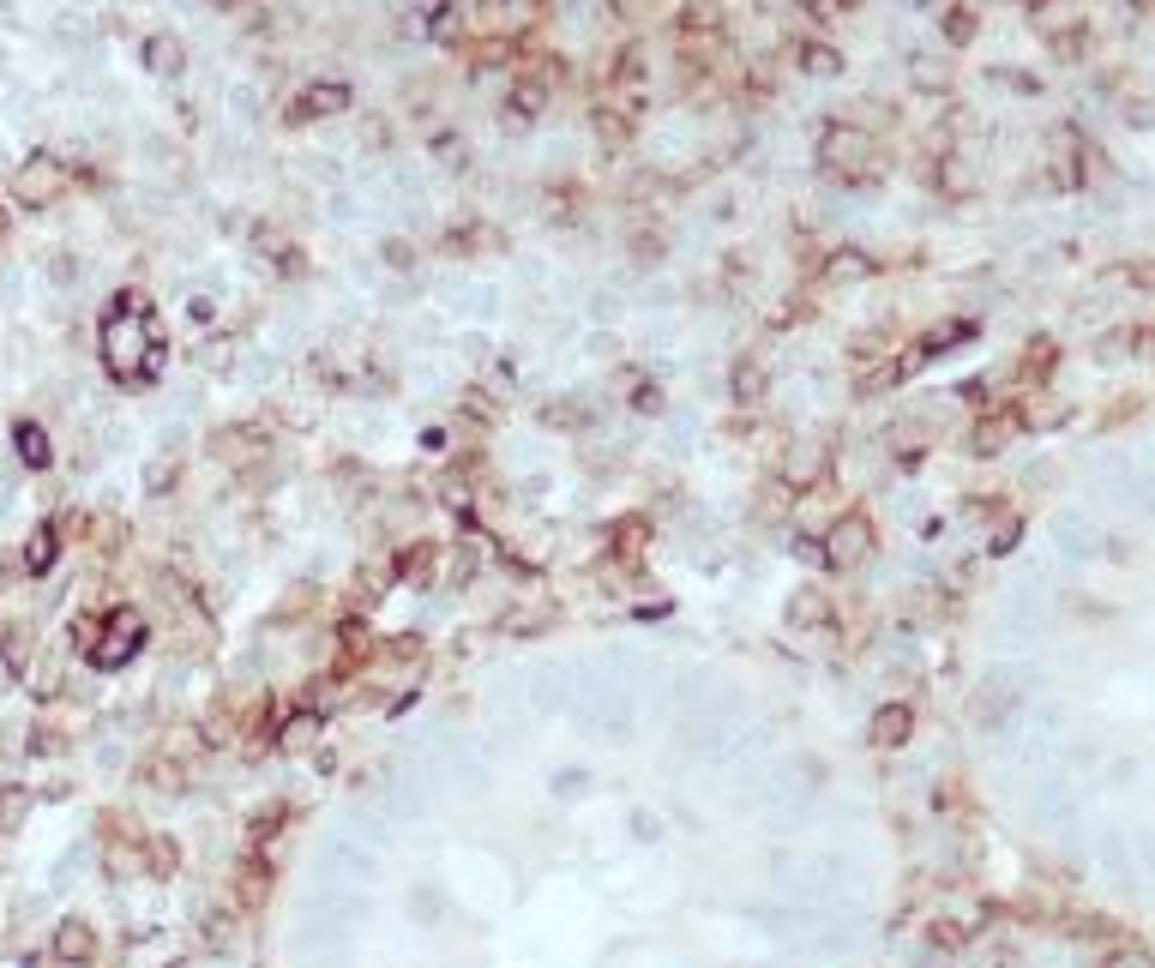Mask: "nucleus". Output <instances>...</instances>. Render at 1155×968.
Listing matches in <instances>:
<instances>
[{
  "mask_svg": "<svg viewBox=\"0 0 1155 968\" xmlns=\"http://www.w3.org/2000/svg\"><path fill=\"white\" fill-rule=\"evenodd\" d=\"M31 650H37V632L31 625H0V662H7V674H31Z\"/></svg>",
  "mask_w": 1155,
  "mask_h": 968,
  "instance_id": "4468645a",
  "label": "nucleus"
},
{
  "mask_svg": "<svg viewBox=\"0 0 1155 968\" xmlns=\"http://www.w3.org/2000/svg\"><path fill=\"white\" fill-rule=\"evenodd\" d=\"M349 109V85H337V79H319V85H307L302 102L289 109V121H325V115H344Z\"/></svg>",
  "mask_w": 1155,
  "mask_h": 968,
  "instance_id": "9b49d317",
  "label": "nucleus"
},
{
  "mask_svg": "<svg viewBox=\"0 0 1155 968\" xmlns=\"http://www.w3.org/2000/svg\"><path fill=\"white\" fill-rule=\"evenodd\" d=\"M590 121H596V139L609 145V151H620V145L632 139V115H626V109H614V102H602V109L590 115Z\"/></svg>",
  "mask_w": 1155,
  "mask_h": 968,
  "instance_id": "6ab92c4d",
  "label": "nucleus"
},
{
  "mask_svg": "<svg viewBox=\"0 0 1155 968\" xmlns=\"http://www.w3.org/2000/svg\"><path fill=\"white\" fill-rule=\"evenodd\" d=\"M909 374V362H879V367H861V374H855V392L861 397H872V392H891V385Z\"/></svg>",
  "mask_w": 1155,
  "mask_h": 968,
  "instance_id": "4be33fe9",
  "label": "nucleus"
},
{
  "mask_svg": "<svg viewBox=\"0 0 1155 968\" xmlns=\"http://www.w3.org/2000/svg\"><path fill=\"white\" fill-rule=\"evenodd\" d=\"M872 547H879V530H872V517H867V512H842V517H831V530H825L819 554H825V565H831V572H855V565L872 560Z\"/></svg>",
  "mask_w": 1155,
  "mask_h": 968,
  "instance_id": "f03ea898",
  "label": "nucleus"
},
{
  "mask_svg": "<svg viewBox=\"0 0 1155 968\" xmlns=\"http://www.w3.org/2000/svg\"><path fill=\"white\" fill-rule=\"evenodd\" d=\"M72 644H79L85 656H97V644H102V614H79V620H72Z\"/></svg>",
  "mask_w": 1155,
  "mask_h": 968,
  "instance_id": "bb28decb",
  "label": "nucleus"
},
{
  "mask_svg": "<svg viewBox=\"0 0 1155 968\" xmlns=\"http://www.w3.org/2000/svg\"><path fill=\"white\" fill-rule=\"evenodd\" d=\"M314 734H319V710H295V717H284L272 728V747L277 752H302V747H314Z\"/></svg>",
  "mask_w": 1155,
  "mask_h": 968,
  "instance_id": "2eb2a0df",
  "label": "nucleus"
},
{
  "mask_svg": "<svg viewBox=\"0 0 1155 968\" xmlns=\"http://www.w3.org/2000/svg\"><path fill=\"white\" fill-rule=\"evenodd\" d=\"M12 439H19V457H24V464H31V470H49L55 445H49V434H42L37 422H19V434H12Z\"/></svg>",
  "mask_w": 1155,
  "mask_h": 968,
  "instance_id": "412c9836",
  "label": "nucleus"
},
{
  "mask_svg": "<svg viewBox=\"0 0 1155 968\" xmlns=\"http://www.w3.org/2000/svg\"><path fill=\"white\" fill-rule=\"evenodd\" d=\"M825 470H831V452H825L819 439H801L782 452V482L794 487V494H812V487L825 482Z\"/></svg>",
  "mask_w": 1155,
  "mask_h": 968,
  "instance_id": "0eeeda50",
  "label": "nucleus"
},
{
  "mask_svg": "<svg viewBox=\"0 0 1155 968\" xmlns=\"http://www.w3.org/2000/svg\"><path fill=\"white\" fill-rule=\"evenodd\" d=\"M217 7H235V0H217Z\"/></svg>",
  "mask_w": 1155,
  "mask_h": 968,
  "instance_id": "e433bc0d",
  "label": "nucleus"
},
{
  "mask_svg": "<svg viewBox=\"0 0 1155 968\" xmlns=\"http://www.w3.org/2000/svg\"><path fill=\"white\" fill-rule=\"evenodd\" d=\"M867 271H872V259H867V253H855V247H842V253H831V259L819 265L825 283H855V277H867Z\"/></svg>",
  "mask_w": 1155,
  "mask_h": 968,
  "instance_id": "aec40b11",
  "label": "nucleus"
},
{
  "mask_svg": "<svg viewBox=\"0 0 1155 968\" xmlns=\"http://www.w3.org/2000/svg\"><path fill=\"white\" fill-rule=\"evenodd\" d=\"M145 344H157V337H151V313L139 307V295H121V302L109 307V319H102V367H109L121 385H139L145 374H151Z\"/></svg>",
  "mask_w": 1155,
  "mask_h": 968,
  "instance_id": "f257e3e1",
  "label": "nucleus"
},
{
  "mask_svg": "<svg viewBox=\"0 0 1155 968\" xmlns=\"http://www.w3.org/2000/svg\"><path fill=\"white\" fill-rule=\"evenodd\" d=\"M205 945H211V950H229V945H235V915H211V920H205Z\"/></svg>",
  "mask_w": 1155,
  "mask_h": 968,
  "instance_id": "c756f323",
  "label": "nucleus"
},
{
  "mask_svg": "<svg viewBox=\"0 0 1155 968\" xmlns=\"http://www.w3.org/2000/svg\"><path fill=\"white\" fill-rule=\"evenodd\" d=\"M632 409H639V415H657V409H662V392H657L650 379H639V392H632Z\"/></svg>",
  "mask_w": 1155,
  "mask_h": 968,
  "instance_id": "473e14b6",
  "label": "nucleus"
},
{
  "mask_svg": "<svg viewBox=\"0 0 1155 968\" xmlns=\"http://www.w3.org/2000/svg\"><path fill=\"white\" fill-rule=\"evenodd\" d=\"M1102 968H1149V957H1144V950H1114Z\"/></svg>",
  "mask_w": 1155,
  "mask_h": 968,
  "instance_id": "f704fd0d",
  "label": "nucleus"
},
{
  "mask_svg": "<svg viewBox=\"0 0 1155 968\" xmlns=\"http://www.w3.org/2000/svg\"><path fill=\"white\" fill-rule=\"evenodd\" d=\"M61 192H67V169H61V162H55L49 151L24 157V162H19V175H12V199H19V205H31V211L55 205Z\"/></svg>",
  "mask_w": 1155,
  "mask_h": 968,
  "instance_id": "20e7f679",
  "label": "nucleus"
},
{
  "mask_svg": "<svg viewBox=\"0 0 1155 968\" xmlns=\"http://www.w3.org/2000/svg\"><path fill=\"white\" fill-rule=\"evenodd\" d=\"M67 740H61V728H49V722H37L31 728V752H61Z\"/></svg>",
  "mask_w": 1155,
  "mask_h": 968,
  "instance_id": "2f4dec72",
  "label": "nucleus"
},
{
  "mask_svg": "<svg viewBox=\"0 0 1155 968\" xmlns=\"http://www.w3.org/2000/svg\"><path fill=\"white\" fill-rule=\"evenodd\" d=\"M825 620H831V595H825L819 584H801V590L789 595V625H794V632H807V625H825Z\"/></svg>",
  "mask_w": 1155,
  "mask_h": 968,
  "instance_id": "ddd939ff",
  "label": "nucleus"
},
{
  "mask_svg": "<svg viewBox=\"0 0 1155 968\" xmlns=\"http://www.w3.org/2000/svg\"><path fill=\"white\" fill-rule=\"evenodd\" d=\"M945 37H951V42H969V37H975V12H969V7H951V12H945Z\"/></svg>",
  "mask_w": 1155,
  "mask_h": 968,
  "instance_id": "7c9ffc66",
  "label": "nucleus"
},
{
  "mask_svg": "<svg viewBox=\"0 0 1155 968\" xmlns=\"http://www.w3.org/2000/svg\"><path fill=\"white\" fill-rule=\"evenodd\" d=\"M145 644V614L139 608H109L102 614V644H97V668H127Z\"/></svg>",
  "mask_w": 1155,
  "mask_h": 968,
  "instance_id": "7ed1b4c3",
  "label": "nucleus"
},
{
  "mask_svg": "<svg viewBox=\"0 0 1155 968\" xmlns=\"http://www.w3.org/2000/svg\"><path fill=\"white\" fill-rule=\"evenodd\" d=\"M19 560H24V572H49V565L61 560V524H37Z\"/></svg>",
  "mask_w": 1155,
  "mask_h": 968,
  "instance_id": "a211bd4d",
  "label": "nucleus"
},
{
  "mask_svg": "<svg viewBox=\"0 0 1155 968\" xmlns=\"http://www.w3.org/2000/svg\"><path fill=\"white\" fill-rule=\"evenodd\" d=\"M379 253H385V265H397V271H409V265H416V253H409V241H385Z\"/></svg>",
  "mask_w": 1155,
  "mask_h": 968,
  "instance_id": "72a5a7b5",
  "label": "nucleus"
},
{
  "mask_svg": "<svg viewBox=\"0 0 1155 968\" xmlns=\"http://www.w3.org/2000/svg\"><path fill=\"white\" fill-rule=\"evenodd\" d=\"M24 812H31V794L24 788H0V837H12L24 824Z\"/></svg>",
  "mask_w": 1155,
  "mask_h": 968,
  "instance_id": "393cba45",
  "label": "nucleus"
},
{
  "mask_svg": "<svg viewBox=\"0 0 1155 968\" xmlns=\"http://www.w3.org/2000/svg\"><path fill=\"white\" fill-rule=\"evenodd\" d=\"M392 565H397V577H409V584H434L440 547L434 542H409V547H397V554H392Z\"/></svg>",
  "mask_w": 1155,
  "mask_h": 968,
  "instance_id": "dca6fc26",
  "label": "nucleus"
},
{
  "mask_svg": "<svg viewBox=\"0 0 1155 968\" xmlns=\"http://www.w3.org/2000/svg\"><path fill=\"white\" fill-rule=\"evenodd\" d=\"M0 247H7V211H0Z\"/></svg>",
  "mask_w": 1155,
  "mask_h": 968,
  "instance_id": "c9c22d12",
  "label": "nucleus"
},
{
  "mask_svg": "<svg viewBox=\"0 0 1155 968\" xmlns=\"http://www.w3.org/2000/svg\"><path fill=\"white\" fill-rule=\"evenodd\" d=\"M1054 362H1059V355H1054V344H1047V337H1035V344H1029V355H1024V379H1042V374H1047V367H1054Z\"/></svg>",
  "mask_w": 1155,
  "mask_h": 968,
  "instance_id": "cd10ccee",
  "label": "nucleus"
},
{
  "mask_svg": "<svg viewBox=\"0 0 1155 968\" xmlns=\"http://www.w3.org/2000/svg\"><path fill=\"white\" fill-rule=\"evenodd\" d=\"M49 950H55V962H67V968H85V962L97 957V927H91V920H79V915H67L61 927H55Z\"/></svg>",
  "mask_w": 1155,
  "mask_h": 968,
  "instance_id": "1a4fd4ad",
  "label": "nucleus"
},
{
  "mask_svg": "<svg viewBox=\"0 0 1155 968\" xmlns=\"http://www.w3.org/2000/svg\"><path fill=\"white\" fill-rule=\"evenodd\" d=\"M1017 427H1024V415H1017V409H994V415H981V422L969 427V457H999L1005 445L1017 439Z\"/></svg>",
  "mask_w": 1155,
  "mask_h": 968,
  "instance_id": "6e6552de",
  "label": "nucleus"
},
{
  "mask_svg": "<svg viewBox=\"0 0 1155 968\" xmlns=\"http://www.w3.org/2000/svg\"><path fill=\"white\" fill-rule=\"evenodd\" d=\"M872 157V139H867V127H855V121H831L819 132V162L831 175H861V162Z\"/></svg>",
  "mask_w": 1155,
  "mask_h": 968,
  "instance_id": "39448f33",
  "label": "nucleus"
},
{
  "mask_svg": "<svg viewBox=\"0 0 1155 968\" xmlns=\"http://www.w3.org/2000/svg\"><path fill=\"white\" fill-rule=\"evenodd\" d=\"M801 67L819 72V79H837V72H842V55L831 49V42H807V49H801Z\"/></svg>",
  "mask_w": 1155,
  "mask_h": 968,
  "instance_id": "a878e982",
  "label": "nucleus"
},
{
  "mask_svg": "<svg viewBox=\"0 0 1155 968\" xmlns=\"http://www.w3.org/2000/svg\"><path fill=\"white\" fill-rule=\"evenodd\" d=\"M175 482H181V457H175V452H162L157 464L145 470V500H162Z\"/></svg>",
  "mask_w": 1155,
  "mask_h": 968,
  "instance_id": "5701e85b",
  "label": "nucleus"
},
{
  "mask_svg": "<svg viewBox=\"0 0 1155 968\" xmlns=\"http://www.w3.org/2000/svg\"><path fill=\"white\" fill-rule=\"evenodd\" d=\"M145 67L162 72V79H175V72L187 67V49H181V37H169V31H157V37H145Z\"/></svg>",
  "mask_w": 1155,
  "mask_h": 968,
  "instance_id": "f3484780",
  "label": "nucleus"
},
{
  "mask_svg": "<svg viewBox=\"0 0 1155 968\" xmlns=\"http://www.w3.org/2000/svg\"><path fill=\"white\" fill-rule=\"evenodd\" d=\"M145 867H151L157 878H175V867H181V848H175L169 837H145Z\"/></svg>",
  "mask_w": 1155,
  "mask_h": 968,
  "instance_id": "b1692460",
  "label": "nucleus"
},
{
  "mask_svg": "<svg viewBox=\"0 0 1155 968\" xmlns=\"http://www.w3.org/2000/svg\"><path fill=\"white\" fill-rule=\"evenodd\" d=\"M542 625H554V608H517V614H506V632H542Z\"/></svg>",
  "mask_w": 1155,
  "mask_h": 968,
  "instance_id": "c85d7f7f",
  "label": "nucleus"
},
{
  "mask_svg": "<svg viewBox=\"0 0 1155 968\" xmlns=\"http://www.w3.org/2000/svg\"><path fill=\"white\" fill-rule=\"evenodd\" d=\"M265 897H272V860L259 848H247L241 867H235V908H259Z\"/></svg>",
  "mask_w": 1155,
  "mask_h": 968,
  "instance_id": "f8f14e48",
  "label": "nucleus"
},
{
  "mask_svg": "<svg viewBox=\"0 0 1155 968\" xmlns=\"http://www.w3.org/2000/svg\"><path fill=\"white\" fill-rule=\"evenodd\" d=\"M909 740H915V704L891 698V704H879V710L867 717V747L897 752V747H909Z\"/></svg>",
  "mask_w": 1155,
  "mask_h": 968,
  "instance_id": "423d86ee",
  "label": "nucleus"
},
{
  "mask_svg": "<svg viewBox=\"0 0 1155 968\" xmlns=\"http://www.w3.org/2000/svg\"><path fill=\"white\" fill-rule=\"evenodd\" d=\"M729 397L740 409H759L770 397V367L759 362V355H740V362L729 367Z\"/></svg>",
  "mask_w": 1155,
  "mask_h": 968,
  "instance_id": "9d476101",
  "label": "nucleus"
}]
</instances>
